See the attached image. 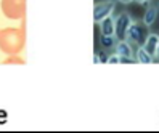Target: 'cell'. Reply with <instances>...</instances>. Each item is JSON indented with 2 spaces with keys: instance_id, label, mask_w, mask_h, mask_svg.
I'll return each mask as SVG.
<instances>
[{
  "instance_id": "obj_13",
  "label": "cell",
  "mask_w": 159,
  "mask_h": 133,
  "mask_svg": "<svg viewBox=\"0 0 159 133\" xmlns=\"http://www.w3.org/2000/svg\"><path fill=\"white\" fill-rule=\"evenodd\" d=\"M108 56L103 53V51H95V56H93V63L95 64H100V63H106Z\"/></svg>"
},
{
  "instance_id": "obj_6",
  "label": "cell",
  "mask_w": 159,
  "mask_h": 133,
  "mask_svg": "<svg viewBox=\"0 0 159 133\" xmlns=\"http://www.w3.org/2000/svg\"><path fill=\"white\" fill-rule=\"evenodd\" d=\"M157 45H159V34H148L142 47L154 58L156 50H157Z\"/></svg>"
},
{
  "instance_id": "obj_1",
  "label": "cell",
  "mask_w": 159,
  "mask_h": 133,
  "mask_svg": "<svg viewBox=\"0 0 159 133\" xmlns=\"http://www.w3.org/2000/svg\"><path fill=\"white\" fill-rule=\"evenodd\" d=\"M26 43V35L24 29L18 27H7L0 31V50L5 55H20L24 48Z\"/></svg>"
},
{
  "instance_id": "obj_19",
  "label": "cell",
  "mask_w": 159,
  "mask_h": 133,
  "mask_svg": "<svg viewBox=\"0 0 159 133\" xmlns=\"http://www.w3.org/2000/svg\"><path fill=\"white\" fill-rule=\"evenodd\" d=\"M157 11H159V2H157Z\"/></svg>"
},
{
  "instance_id": "obj_17",
  "label": "cell",
  "mask_w": 159,
  "mask_h": 133,
  "mask_svg": "<svg viewBox=\"0 0 159 133\" xmlns=\"http://www.w3.org/2000/svg\"><path fill=\"white\" fill-rule=\"evenodd\" d=\"M119 2H120V3H125V5H127V3H132L134 0H119Z\"/></svg>"
},
{
  "instance_id": "obj_11",
  "label": "cell",
  "mask_w": 159,
  "mask_h": 133,
  "mask_svg": "<svg viewBox=\"0 0 159 133\" xmlns=\"http://www.w3.org/2000/svg\"><path fill=\"white\" fill-rule=\"evenodd\" d=\"M100 43L103 48H113V47L116 45V40H114V35H103L100 37Z\"/></svg>"
},
{
  "instance_id": "obj_7",
  "label": "cell",
  "mask_w": 159,
  "mask_h": 133,
  "mask_svg": "<svg viewBox=\"0 0 159 133\" xmlns=\"http://www.w3.org/2000/svg\"><path fill=\"white\" fill-rule=\"evenodd\" d=\"M116 47V55L119 58H134V51H132V47L127 40H119Z\"/></svg>"
},
{
  "instance_id": "obj_5",
  "label": "cell",
  "mask_w": 159,
  "mask_h": 133,
  "mask_svg": "<svg viewBox=\"0 0 159 133\" xmlns=\"http://www.w3.org/2000/svg\"><path fill=\"white\" fill-rule=\"evenodd\" d=\"M130 24H132V16L129 13H120L114 20V35L117 37V40H125V34Z\"/></svg>"
},
{
  "instance_id": "obj_16",
  "label": "cell",
  "mask_w": 159,
  "mask_h": 133,
  "mask_svg": "<svg viewBox=\"0 0 159 133\" xmlns=\"http://www.w3.org/2000/svg\"><path fill=\"white\" fill-rule=\"evenodd\" d=\"M138 3H142V5H148L149 3V0H137Z\"/></svg>"
},
{
  "instance_id": "obj_2",
  "label": "cell",
  "mask_w": 159,
  "mask_h": 133,
  "mask_svg": "<svg viewBox=\"0 0 159 133\" xmlns=\"http://www.w3.org/2000/svg\"><path fill=\"white\" fill-rule=\"evenodd\" d=\"M2 11L10 20H24L26 15V0H2Z\"/></svg>"
},
{
  "instance_id": "obj_15",
  "label": "cell",
  "mask_w": 159,
  "mask_h": 133,
  "mask_svg": "<svg viewBox=\"0 0 159 133\" xmlns=\"http://www.w3.org/2000/svg\"><path fill=\"white\" fill-rule=\"evenodd\" d=\"M7 117H8V114L5 111H0V123H5L7 122Z\"/></svg>"
},
{
  "instance_id": "obj_8",
  "label": "cell",
  "mask_w": 159,
  "mask_h": 133,
  "mask_svg": "<svg viewBox=\"0 0 159 133\" xmlns=\"http://www.w3.org/2000/svg\"><path fill=\"white\" fill-rule=\"evenodd\" d=\"M100 31L103 35H114V18L108 16L103 21H100Z\"/></svg>"
},
{
  "instance_id": "obj_12",
  "label": "cell",
  "mask_w": 159,
  "mask_h": 133,
  "mask_svg": "<svg viewBox=\"0 0 159 133\" xmlns=\"http://www.w3.org/2000/svg\"><path fill=\"white\" fill-rule=\"evenodd\" d=\"M3 64H24V60H21L18 55H10V58H7Z\"/></svg>"
},
{
  "instance_id": "obj_3",
  "label": "cell",
  "mask_w": 159,
  "mask_h": 133,
  "mask_svg": "<svg viewBox=\"0 0 159 133\" xmlns=\"http://www.w3.org/2000/svg\"><path fill=\"white\" fill-rule=\"evenodd\" d=\"M146 35H148L146 26L132 21V24H130L129 29H127L125 40H127L129 43H135V45H138V47H142L143 42H145V39H146Z\"/></svg>"
},
{
  "instance_id": "obj_14",
  "label": "cell",
  "mask_w": 159,
  "mask_h": 133,
  "mask_svg": "<svg viewBox=\"0 0 159 133\" xmlns=\"http://www.w3.org/2000/svg\"><path fill=\"white\" fill-rule=\"evenodd\" d=\"M119 56L117 55H111V56H108V60H106V63L108 64H119Z\"/></svg>"
},
{
  "instance_id": "obj_4",
  "label": "cell",
  "mask_w": 159,
  "mask_h": 133,
  "mask_svg": "<svg viewBox=\"0 0 159 133\" xmlns=\"http://www.w3.org/2000/svg\"><path fill=\"white\" fill-rule=\"evenodd\" d=\"M114 11V0H103V2H98L93 8V21L100 23L105 18L111 16Z\"/></svg>"
},
{
  "instance_id": "obj_10",
  "label": "cell",
  "mask_w": 159,
  "mask_h": 133,
  "mask_svg": "<svg viewBox=\"0 0 159 133\" xmlns=\"http://www.w3.org/2000/svg\"><path fill=\"white\" fill-rule=\"evenodd\" d=\"M135 60H137V63H142V64H151L153 63V56L149 55L143 47H138V50L135 53Z\"/></svg>"
},
{
  "instance_id": "obj_18",
  "label": "cell",
  "mask_w": 159,
  "mask_h": 133,
  "mask_svg": "<svg viewBox=\"0 0 159 133\" xmlns=\"http://www.w3.org/2000/svg\"><path fill=\"white\" fill-rule=\"evenodd\" d=\"M154 56H156V58L159 60V45H157V50H156V55H154Z\"/></svg>"
},
{
  "instance_id": "obj_9",
  "label": "cell",
  "mask_w": 159,
  "mask_h": 133,
  "mask_svg": "<svg viewBox=\"0 0 159 133\" xmlns=\"http://www.w3.org/2000/svg\"><path fill=\"white\" fill-rule=\"evenodd\" d=\"M156 18H157V7H148L143 15V24L146 27L153 26L156 23Z\"/></svg>"
}]
</instances>
